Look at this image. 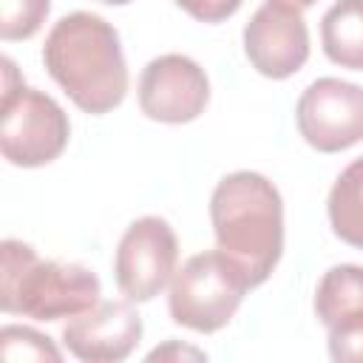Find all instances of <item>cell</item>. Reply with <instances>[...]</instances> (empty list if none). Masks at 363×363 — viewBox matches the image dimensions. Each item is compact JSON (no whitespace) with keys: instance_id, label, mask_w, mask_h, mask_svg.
Returning <instances> with one entry per match:
<instances>
[{"instance_id":"obj_1","label":"cell","mask_w":363,"mask_h":363,"mask_svg":"<svg viewBox=\"0 0 363 363\" xmlns=\"http://www.w3.org/2000/svg\"><path fill=\"white\" fill-rule=\"evenodd\" d=\"M43 62L68 99L94 116L113 111L128 94V65L119 31L99 14L60 17L43 45Z\"/></svg>"},{"instance_id":"obj_2","label":"cell","mask_w":363,"mask_h":363,"mask_svg":"<svg viewBox=\"0 0 363 363\" xmlns=\"http://www.w3.org/2000/svg\"><path fill=\"white\" fill-rule=\"evenodd\" d=\"M210 221L218 250L244 272L250 289L261 286L284 252V201L278 187L255 170H235L216 184Z\"/></svg>"},{"instance_id":"obj_3","label":"cell","mask_w":363,"mask_h":363,"mask_svg":"<svg viewBox=\"0 0 363 363\" xmlns=\"http://www.w3.org/2000/svg\"><path fill=\"white\" fill-rule=\"evenodd\" d=\"M0 255V306L6 315L60 320L77 318L99 303L102 284L82 264L40 261L34 247L17 238H6Z\"/></svg>"},{"instance_id":"obj_4","label":"cell","mask_w":363,"mask_h":363,"mask_svg":"<svg viewBox=\"0 0 363 363\" xmlns=\"http://www.w3.org/2000/svg\"><path fill=\"white\" fill-rule=\"evenodd\" d=\"M250 289L244 272L221 252L207 250L182 264L170 281L167 309L179 326L193 332H218L238 312Z\"/></svg>"},{"instance_id":"obj_5","label":"cell","mask_w":363,"mask_h":363,"mask_svg":"<svg viewBox=\"0 0 363 363\" xmlns=\"http://www.w3.org/2000/svg\"><path fill=\"white\" fill-rule=\"evenodd\" d=\"M71 136L65 111L48 94L14 85L3 88L0 105V150L14 167H43L54 162Z\"/></svg>"},{"instance_id":"obj_6","label":"cell","mask_w":363,"mask_h":363,"mask_svg":"<svg viewBox=\"0 0 363 363\" xmlns=\"http://www.w3.org/2000/svg\"><path fill=\"white\" fill-rule=\"evenodd\" d=\"M179 241L173 227L159 216H142L119 238L113 258L116 286L133 303L153 301L173 281Z\"/></svg>"},{"instance_id":"obj_7","label":"cell","mask_w":363,"mask_h":363,"mask_svg":"<svg viewBox=\"0 0 363 363\" xmlns=\"http://www.w3.org/2000/svg\"><path fill=\"white\" fill-rule=\"evenodd\" d=\"M295 122L309 147L340 153L363 142V88L337 77H320L301 94Z\"/></svg>"},{"instance_id":"obj_8","label":"cell","mask_w":363,"mask_h":363,"mask_svg":"<svg viewBox=\"0 0 363 363\" xmlns=\"http://www.w3.org/2000/svg\"><path fill=\"white\" fill-rule=\"evenodd\" d=\"M210 79L204 68L184 54L153 57L139 77V108L153 122L184 125L204 113Z\"/></svg>"},{"instance_id":"obj_9","label":"cell","mask_w":363,"mask_h":363,"mask_svg":"<svg viewBox=\"0 0 363 363\" xmlns=\"http://www.w3.org/2000/svg\"><path fill=\"white\" fill-rule=\"evenodd\" d=\"M244 54L269 79H286L309 60V28L301 11L264 3L244 26Z\"/></svg>"},{"instance_id":"obj_10","label":"cell","mask_w":363,"mask_h":363,"mask_svg":"<svg viewBox=\"0 0 363 363\" xmlns=\"http://www.w3.org/2000/svg\"><path fill=\"white\" fill-rule=\"evenodd\" d=\"M142 340V318L133 301H99L62 326L65 349L85 363H119Z\"/></svg>"},{"instance_id":"obj_11","label":"cell","mask_w":363,"mask_h":363,"mask_svg":"<svg viewBox=\"0 0 363 363\" xmlns=\"http://www.w3.org/2000/svg\"><path fill=\"white\" fill-rule=\"evenodd\" d=\"M323 54L352 71H363V0H337L320 20Z\"/></svg>"},{"instance_id":"obj_12","label":"cell","mask_w":363,"mask_h":363,"mask_svg":"<svg viewBox=\"0 0 363 363\" xmlns=\"http://www.w3.org/2000/svg\"><path fill=\"white\" fill-rule=\"evenodd\" d=\"M326 210L332 233L343 244L363 250V156L340 170L329 190Z\"/></svg>"},{"instance_id":"obj_13","label":"cell","mask_w":363,"mask_h":363,"mask_svg":"<svg viewBox=\"0 0 363 363\" xmlns=\"http://www.w3.org/2000/svg\"><path fill=\"white\" fill-rule=\"evenodd\" d=\"M363 312V267L337 264L323 272L315 289V315L323 326Z\"/></svg>"},{"instance_id":"obj_14","label":"cell","mask_w":363,"mask_h":363,"mask_svg":"<svg viewBox=\"0 0 363 363\" xmlns=\"http://www.w3.org/2000/svg\"><path fill=\"white\" fill-rule=\"evenodd\" d=\"M0 354L3 360H51V363L62 360V352L54 346V340L31 326H3Z\"/></svg>"},{"instance_id":"obj_15","label":"cell","mask_w":363,"mask_h":363,"mask_svg":"<svg viewBox=\"0 0 363 363\" xmlns=\"http://www.w3.org/2000/svg\"><path fill=\"white\" fill-rule=\"evenodd\" d=\"M51 11V0H0V37L6 43L34 37Z\"/></svg>"},{"instance_id":"obj_16","label":"cell","mask_w":363,"mask_h":363,"mask_svg":"<svg viewBox=\"0 0 363 363\" xmlns=\"http://www.w3.org/2000/svg\"><path fill=\"white\" fill-rule=\"evenodd\" d=\"M329 329V354L337 363H363V312L335 320Z\"/></svg>"},{"instance_id":"obj_17","label":"cell","mask_w":363,"mask_h":363,"mask_svg":"<svg viewBox=\"0 0 363 363\" xmlns=\"http://www.w3.org/2000/svg\"><path fill=\"white\" fill-rule=\"evenodd\" d=\"M173 3L199 23H221L233 17L244 0H173Z\"/></svg>"},{"instance_id":"obj_18","label":"cell","mask_w":363,"mask_h":363,"mask_svg":"<svg viewBox=\"0 0 363 363\" xmlns=\"http://www.w3.org/2000/svg\"><path fill=\"white\" fill-rule=\"evenodd\" d=\"M184 360V357H190V360H207V354L204 352H199V349H190V346H179L176 340H170V343H164V346H159V349H153L150 354H147V360Z\"/></svg>"},{"instance_id":"obj_19","label":"cell","mask_w":363,"mask_h":363,"mask_svg":"<svg viewBox=\"0 0 363 363\" xmlns=\"http://www.w3.org/2000/svg\"><path fill=\"white\" fill-rule=\"evenodd\" d=\"M267 3H272V6H281V9H292V11H303V9L315 6L318 0H267Z\"/></svg>"},{"instance_id":"obj_20","label":"cell","mask_w":363,"mask_h":363,"mask_svg":"<svg viewBox=\"0 0 363 363\" xmlns=\"http://www.w3.org/2000/svg\"><path fill=\"white\" fill-rule=\"evenodd\" d=\"M99 3H108V6H125V3H130V0H99Z\"/></svg>"}]
</instances>
